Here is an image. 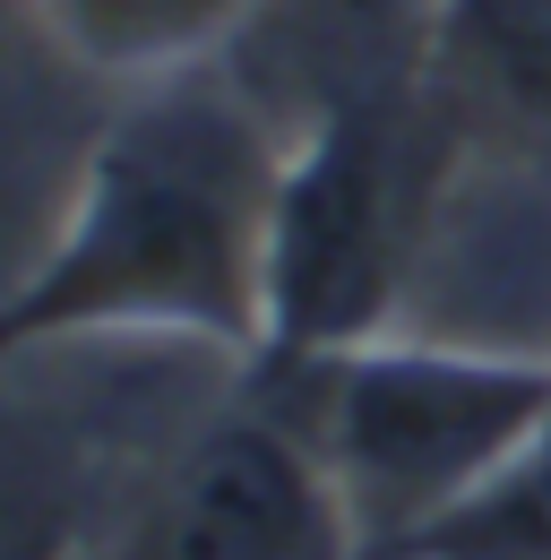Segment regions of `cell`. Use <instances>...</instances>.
Returning <instances> with one entry per match:
<instances>
[{
  "mask_svg": "<svg viewBox=\"0 0 551 560\" xmlns=\"http://www.w3.org/2000/svg\"><path fill=\"white\" fill-rule=\"evenodd\" d=\"M379 560H551V422L508 475H491L466 509L388 544Z\"/></svg>",
  "mask_w": 551,
  "mask_h": 560,
  "instance_id": "7",
  "label": "cell"
},
{
  "mask_svg": "<svg viewBox=\"0 0 551 560\" xmlns=\"http://www.w3.org/2000/svg\"><path fill=\"white\" fill-rule=\"evenodd\" d=\"M422 70L457 121H491L500 139L551 155V0H439Z\"/></svg>",
  "mask_w": 551,
  "mask_h": 560,
  "instance_id": "5",
  "label": "cell"
},
{
  "mask_svg": "<svg viewBox=\"0 0 551 560\" xmlns=\"http://www.w3.org/2000/svg\"><path fill=\"white\" fill-rule=\"evenodd\" d=\"M276 371L302 380V406L284 422L328 466L344 517L362 535V560L466 509L551 422V362H508V353L371 337V346L276 362Z\"/></svg>",
  "mask_w": 551,
  "mask_h": 560,
  "instance_id": "2",
  "label": "cell"
},
{
  "mask_svg": "<svg viewBox=\"0 0 551 560\" xmlns=\"http://www.w3.org/2000/svg\"><path fill=\"white\" fill-rule=\"evenodd\" d=\"M448 130H457V104L422 70V78L337 95L310 121V139L284 155L276 250H268L276 362H319V353L371 346L388 328L413 268V242L431 224Z\"/></svg>",
  "mask_w": 551,
  "mask_h": 560,
  "instance_id": "3",
  "label": "cell"
},
{
  "mask_svg": "<svg viewBox=\"0 0 551 560\" xmlns=\"http://www.w3.org/2000/svg\"><path fill=\"white\" fill-rule=\"evenodd\" d=\"M337 26H353V35H406L413 44H431V18H439V0H319Z\"/></svg>",
  "mask_w": 551,
  "mask_h": 560,
  "instance_id": "8",
  "label": "cell"
},
{
  "mask_svg": "<svg viewBox=\"0 0 551 560\" xmlns=\"http://www.w3.org/2000/svg\"><path fill=\"white\" fill-rule=\"evenodd\" d=\"M284 147L224 78H155L104 121L78 199L44 259L17 277L0 337H199L268 353V250Z\"/></svg>",
  "mask_w": 551,
  "mask_h": 560,
  "instance_id": "1",
  "label": "cell"
},
{
  "mask_svg": "<svg viewBox=\"0 0 551 560\" xmlns=\"http://www.w3.org/2000/svg\"><path fill=\"white\" fill-rule=\"evenodd\" d=\"M130 560H362V535L284 415H224L173 457Z\"/></svg>",
  "mask_w": 551,
  "mask_h": 560,
  "instance_id": "4",
  "label": "cell"
},
{
  "mask_svg": "<svg viewBox=\"0 0 551 560\" xmlns=\"http://www.w3.org/2000/svg\"><path fill=\"white\" fill-rule=\"evenodd\" d=\"M44 35L104 78H181L250 18V0H35Z\"/></svg>",
  "mask_w": 551,
  "mask_h": 560,
  "instance_id": "6",
  "label": "cell"
}]
</instances>
